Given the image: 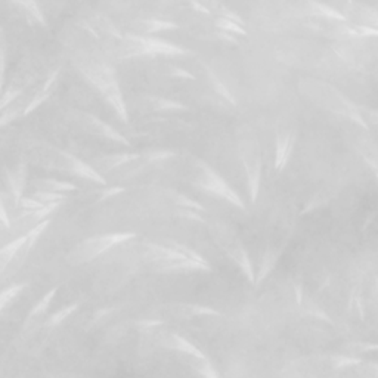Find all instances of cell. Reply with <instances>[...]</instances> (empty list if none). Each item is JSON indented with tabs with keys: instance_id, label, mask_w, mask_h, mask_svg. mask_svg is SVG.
Instances as JSON below:
<instances>
[{
	"instance_id": "cell-13",
	"label": "cell",
	"mask_w": 378,
	"mask_h": 378,
	"mask_svg": "<svg viewBox=\"0 0 378 378\" xmlns=\"http://www.w3.org/2000/svg\"><path fill=\"white\" fill-rule=\"evenodd\" d=\"M24 245H27V235L26 236H19L18 240L9 243L8 245H5L2 250H0V261H2V271L6 267V265L9 263V261H12V257L23 248Z\"/></svg>"
},
{
	"instance_id": "cell-32",
	"label": "cell",
	"mask_w": 378,
	"mask_h": 378,
	"mask_svg": "<svg viewBox=\"0 0 378 378\" xmlns=\"http://www.w3.org/2000/svg\"><path fill=\"white\" fill-rule=\"evenodd\" d=\"M175 157V153L173 151H166V149H158V151H153V153L148 154V160L149 161H163L167 158Z\"/></svg>"
},
{
	"instance_id": "cell-35",
	"label": "cell",
	"mask_w": 378,
	"mask_h": 378,
	"mask_svg": "<svg viewBox=\"0 0 378 378\" xmlns=\"http://www.w3.org/2000/svg\"><path fill=\"white\" fill-rule=\"evenodd\" d=\"M124 192V188L123 187H113V188H106L102 191L101 193V197H100V201H104L106 198H111L114 196H118V193H122Z\"/></svg>"
},
{
	"instance_id": "cell-40",
	"label": "cell",
	"mask_w": 378,
	"mask_h": 378,
	"mask_svg": "<svg viewBox=\"0 0 378 378\" xmlns=\"http://www.w3.org/2000/svg\"><path fill=\"white\" fill-rule=\"evenodd\" d=\"M180 214H182V216H185V218H189V219H196V220H198V222H204V219L201 218V216L197 214L193 210H183Z\"/></svg>"
},
{
	"instance_id": "cell-25",
	"label": "cell",
	"mask_w": 378,
	"mask_h": 378,
	"mask_svg": "<svg viewBox=\"0 0 378 378\" xmlns=\"http://www.w3.org/2000/svg\"><path fill=\"white\" fill-rule=\"evenodd\" d=\"M49 225H50V220H49V219L43 220V222H40L39 225H36L35 228L27 234V245H26V247H27V250H30V248L36 244V241L39 240V236L41 235V232L45 231Z\"/></svg>"
},
{
	"instance_id": "cell-8",
	"label": "cell",
	"mask_w": 378,
	"mask_h": 378,
	"mask_svg": "<svg viewBox=\"0 0 378 378\" xmlns=\"http://www.w3.org/2000/svg\"><path fill=\"white\" fill-rule=\"evenodd\" d=\"M167 346L170 349H175L178 352H182L188 355L189 358H197V359H206V356H204V353L197 349L196 346H193L192 343H189L187 339H183L180 336H176V334H173V336H170L169 341H167Z\"/></svg>"
},
{
	"instance_id": "cell-30",
	"label": "cell",
	"mask_w": 378,
	"mask_h": 378,
	"mask_svg": "<svg viewBox=\"0 0 378 378\" xmlns=\"http://www.w3.org/2000/svg\"><path fill=\"white\" fill-rule=\"evenodd\" d=\"M48 98H49V92H43V91H41L39 95H36V98L28 104V106L24 110V115H28L31 111H35L36 108H37L43 101L48 100Z\"/></svg>"
},
{
	"instance_id": "cell-19",
	"label": "cell",
	"mask_w": 378,
	"mask_h": 378,
	"mask_svg": "<svg viewBox=\"0 0 378 378\" xmlns=\"http://www.w3.org/2000/svg\"><path fill=\"white\" fill-rule=\"evenodd\" d=\"M192 368H196L198 374L202 375V378H219V375L216 374L214 368L210 365V362L206 359H197V358H189Z\"/></svg>"
},
{
	"instance_id": "cell-34",
	"label": "cell",
	"mask_w": 378,
	"mask_h": 378,
	"mask_svg": "<svg viewBox=\"0 0 378 378\" xmlns=\"http://www.w3.org/2000/svg\"><path fill=\"white\" fill-rule=\"evenodd\" d=\"M192 315H219V312H216L214 309L206 308V306H197V305H191L189 306Z\"/></svg>"
},
{
	"instance_id": "cell-5",
	"label": "cell",
	"mask_w": 378,
	"mask_h": 378,
	"mask_svg": "<svg viewBox=\"0 0 378 378\" xmlns=\"http://www.w3.org/2000/svg\"><path fill=\"white\" fill-rule=\"evenodd\" d=\"M62 155H64V158L68 161V164H70L74 175L82 176V178L89 179V180H93V182H98V183H101V185H105V179L101 176V173L98 170H95L88 163H84V161L79 160L77 157H74L68 153H62Z\"/></svg>"
},
{
	"instance_id": "cell-29",
	"label": "cell",
	"mask_w": 378,
	"mask_h": 378,
	"mask_svg": "<svg viewBox=\"0 0 378 378\" xmlns=\"http://www.w3.org/2000/svg\"><path fill=\"white\" fill-rule=\"evenodd\" d=\"M77 309V305H70V306H66L64 309L58 310L57 313H53V315L50 316L49 319V325H58V323H61L64 319H66L68 315H71V313Z\"/></svg>"
},
{
	"instance_id": "cell-17",
	"label": "cell",
	"mask_w": 378,
	"mask_h": 378,
	"mask_svg": "<svg viewBox=\"0 0 378 378\" xmlns=\"http://www.w3.org/2000/svg\"><path fill=\"white\" fill-rule=\"evenodd\" d=\"M142 26L147 28V33H157V31L164 30H175L179 26L171 23V21H163V19H144Z\"/></svg>"
},
{
	"instance_id": "cell-11",
	"label": "cell",
	"mask_w": 378,
	"mask_h": 378,
	"mask_svg": "<svg viewBox=\"0 0 378 378\" xmlns=\"http://www.w3.org/2000/svg\"><path fill=\"white\" fill-rule=\"evenodd\" d=\"M35 185L45 192H55V193H66V192H73L77 189V187L73 185L70 182H61L55 179H40L36 180Z\"/></svg>"
},
{
	"instance_id": "cell-22",
	"label": "cell",
	"mask_w": 378,
	"mask_h": 378,
	"mask_svg": "<svg viewBox=\"0 0 378 378\" xmlns=\"http://www.w3.org/2000/svg\"><path fill=\"white\" fill-rule=\"evenodd\" d=\"M171 197H173V200H175V202L178 204V206H180V207H185L187 210H193V211H204V207L201 206V204H198L197 201H193L192 198H189L187 196L171 192Z\"/></svg>"
},
{
	"instance_id": "cell-26",
	"label": "cell",
	"mask_w": 378,
	"mask_h": 378,
	"mask_svg": "<svg viewBox=\"0 0 378 378\" xmlns=\"http://www.w3.org/2000/svg\"><path fill=\"white\" fill-rule=\"evenodd\" d=\"M55 294H57V288H52L49 293H46L45 296H43V299L39 301V303L33 309H31L30 316H36V315H40V313L45 312L48 309V306L50 305V301H52V299Z\"/></svg>"
},
{
	"instance_id": "cell-31",
	"label": "cell",
	"mask_w": 378,
	"mask_h": 378,
	"mask_svg": "<svg viewBox=\"0 0 378 378\" xmlns=\"http://www.w3.org/2000/svg\"><path fill=\"white\" fill-rule=\"evenodd\" d=\"M19 206L26 209V210H30V211H36V210H41L43 207V204L37 200H35L33 197H30V198H23L19 201Z\"/></svg>"
},
{
	"instance_id": "cell-38",
	"label": "cell",
	"mask_w": 378,
	"mask_h": 378,
	"mask_svg": "<svg viewBox=\"0 0 378 378\" xmlns=\"http://www.w3.org/2000/svg\"><path fill=\"white\" fill-rule=\"evenodd\" d=\"M58 74H59V70H55L52 74H50V77L46 80V83L43 84V92H50V88L53 86V83H55L57 77H58Z\"/></svg>"
},
{
	"instance_id": "cell-23",
	"label": "cell",
	"mask_w": 378,
	"mask_h": 378,
	"mask_svg": "<svg viewBox=\"0 0 378 378\" xmlns=\"http://www.w3.org/2000/svg\"><path fill=\"white\" fill-rule=\"evenodd\" d=\"M26 287H27V284H18V285H12V287L3 290L2 294H0V309H5L9 301L15 299L19 294V291H23Z\"/></svg>"
},
{
	"instance_id": "cell-43",
	"label": "cell",
	"mask_w": 378,
	"mask_h": 378,
	"mask_svg": "<svg viewBox=\"0 0 378 378\" xmlns=\"http://www.w3.org/2000/svg\"><path fill=\"white\" fill-rule=\"evenodd\" d=\"M191 5H192L193 8H196L197 10H200V12H202V14H206V15L210 14V10H209L206 6H204V5L198 3V2H191Z\"/></svg>"
},
{
	"instance_id": "cell-1",
	"label": "cell",
	"mask_w": 378,
	"mask_h": 378,
	"mask_svg": "<svg viewBox=\"0 0 378 378\" xmlns=\"http://www.w3.org/2000/svg\"><path fill=\"white\" fill-rule=\"evenodd\" d=\"M82 73L96 89H98L106 102L110 104L118 117L126 123L127 122V108L123 100V95L118 86L114 70L108 67L106 64H89V66L82 67Z\"/></svg>"
},
{
	"instance_id": "cell-15",
	"label": "cell",
	"mask_w": 378,
	"mask_h": 378,
	"mask_svg": "<svg viewBox=\"0 0 378 378\" xmlns=\"http://www.w3.org/2000/svg\"><path fill=\"white\" fill-rule=\"evenodd\" d=\"M309 6L313 9V14H318L321 17H325V18H330V19H336V21H339V23H344V24L348 23V17L343 15L341 12H339L337 9H334L328 5L312 2V3H309Z\"/></svg>"
},
{
	"instance_id": "cell-14",
	"label": "cell",
	"mask_w": 378,
	"mask_h": 378,
	"mask_svg": "<svg viewBox=\"0 0 378 378\" xmlns=\"http://www.w3.org/2000/svg\"><path fill=\"white\" fill-rule=\"evenodd\" d=\"M276 261H278V253H275L272 248H267V250L263 254V258H262L261 271H258V275L256 278V285L261 284L262 281L269 275V272H271L274 269Z\"/></svg>"
},
{
	"instance_id": "cell-44",
	"label": "cell",
	"mask_w": 378,
	"mask_h": 378,
	"mask_svg": "<svg viewBox=\"0 0 378 378\" xmlns=\"http://www.w3.org/2000/svg\"><path fill=\"white\" fill-rule=\"evenodd\" d=\"M366 113H368V115H370V120L374 124H378V110H368Z\"/></svg>"
},
{
	"instance_id": "cell-10",
	"label": "cell",
	"mask_w": 378,
	"mask_h": 378,
	"mask_svg": "<svg viewBox=\"0 0 378 378\" xmlns=\"http://www.w3.org/2000/svg\"><path fill=\"white\" fill-rule=\"evenodd\" d=\"M88 118H89L91 124L95 127L96 133H101L102 136H105V138H108V139L115 140V142H122V144H124V145H129L127 139H126L122 133H118V131H115V129L111 127L110 124H106L105 122L100 120V118H98V117H95V115H88Z\"/></svg>"
},
{
	"instance_id": "cell-7",
	"label": "cell",
	"mask_w": 378,
	"mask_h": 378,
	"mask_svg": "<svg viewBox=\"0 0 378 378\" xmlns=\"http://www.w3.org/2000/svg\"><path fill=\"white\" fill-rule=\"evenodd\" d=\"M294 148V136L293 135H278L276 136V158L275 167L276 170H283L288 163L290 155Z\"/></svg>"
},
{
	"instance_id": "cell-3",
	"label": "cell",
	"mask_w": 378,
	"mask_h": 378,
	"mask_svg": "<svg viewBox=\"0 0 378 378\" xmlns=\"http://www.w3.org/2000/svg\"><path fill=\"white\" fill-rule=\"evenodd\" d=\"M132 238H135L133 232H117V234L93 236V238L83 241V244L79 247V250L75 254L79 256L82 262H91L92 258L98 257L106 250H110V248L114 247L115 244H122Z\"/></svg>"
},
{
	"instance_id": "cell-36",
	"label": "cell",
	"mask_w": 378,
	"mask_h": 378,
	"mask_svg": "<svg viewBox=\"0 0 378 378\" xmlns=\"http://www.w3.org/2000/svg\"><path fill=\"white\" fill-rule=\"evenodd\" d=\"M19 92H21V91H12V89L8 91V92H5L3 98H2V105H0V108H2V110H5V108L17 98V96L19 95Z\"/></svg>"
},
{
	"instance_id": "cell-28",
	"label": "cell",
	"mask_w": 378,
	"mask_h": 378,
	"mask_svg": "<svg viewBox=\"0 0 378 378\" xmlns=\"http://www.w3.org/2000/svg\"><path fill=\"white\" fill-rule=\"evenodd\" d=\"M359 8H361V15L366 23L365 26L378 28V10H375L370 6H359Z\"/></svg>"
},
{
	"instance_id": "cell-42",
	"label": "cell",
	"mask_w": 378,
	"mask_h": 378,
	"mask_svg": "<svg viewBox=\"0 0 378 378\" xmlns=\"http://www.w3.org/2000/svg\"><path fill=\"white\" fill-rule=\"evenodd\" d=\"M365 160H366V163H368V164H370L371 170H374V173H375V176H377V180H378V163H377V161H375V160H372L371 157H365Z\"/></svg>"
},
{
	"instance_id": "cell-45",
	"label": "cell",
	"mask_w": 378,
	"mask_h": 378,
	"mask_svg": "<svg viewBox=\"0 0 378 378\" xmlns=\"http://www.w3.org/2000/svg\"><path fill=\"white\" fill-rule=\"evenodd\" d=\"M296 288V296H297V303H301V285L300 284H296L294 285Z\"/></svg>"
},
{
	"instance_id": "cell-9",
	"label": "cell",
	"mask_w": 378,
	"mask_h": 378,
	"mask_svg": "<svg viewBox=\"0 0 378 378\" xmlns=\"http://www.w3.org/2000/svg\"><path fill=\"white\" fill-rule=\"evenodd\" d=\"M6 175H8V180H9V185H10V191H12L17 202L19 204V201L23 200L21 198V196H23L24 185H26V164H21L17 171L6 170Z\"/></svg>"
},
{
	"instance_id": "cell-4",
	"label": "cell",
	"mask_w": 378,
	"mask_h": 378,
	"mask_svg": "<svg viewBox=\"0 0 378 378\" xmlns=\"http://www.w3.org/2000/svg\"><path fill=\"white\" fill-rule=\"evenodd\" d=\"M243 161L245 166L250 198H252V202L254 204L257 200L258 187H261V176H262V161H261V157H258L257 148L254 151L248 148V153L243 155Z\"/></svg>"
},
{
	"instance_id": "cell-41",
	"label": "cell",
	"mask_w": 378,
	"mask_h": 378,
	"mask_svg": "<svg viewBox=\"0 0 378 378\" xmlns=\"http://www.w3.org/2000/svg\"><path fill=\"white\" fill-rule=\"evenodd\" d=\"M218 37L225 40V41H231V43H236L238 45V40H236V37H232L231 33H225V31H220V33H218Z\"/></svg>"
},
{
	"instance_id": "cell-2",
	"label": "cell",
	"mask_w": 378,
	"mask_h": 378,
	"mask_svg": "<svg viewBox=\"0 0 378 378\" xmlns=\"http://www.w3.org/2000/svg\"><path fill=\"white\" fill-rule=\"evenodd\" d=\"M200 169L202 170V175L196 182V185L198 188H201L202 191H206L209 193H213V196H216V197H220L226 201H229L231 204H234V206H236L238 209L245 210L244 201L241 200L238 193L232 189V187L228 182H226L223 178H220L210 166L202 163V161H200Z\"/></svg>"
},
{
	"instance_id": "cell-16",
	"label": "cell",
	"mask_w": 378,
	"mask_h": 378,
	"mask_svg": "<svg viewBox=\"0 0 378 378\" xmlns=\"http://www.w3.org/2000/svg\"><path fill=\"white\" fill-rule=\"evenodd\" d=\"M14 3L21 8H24L27 15L31 18V21H36V23H39L40 26L46 27L45 15H43L40 6L36 2H31V0H24V2H21V0H17V2H14Z\"/></svg>"
},
{
	"instance_id": "cell-37",
	"label": "cell",
	"mask_w": 378,
	"mask_h": 378,
	"mask_svg": "<svg viewBox=\"0 0 378 378\" xmlns=\"http://www.w3.org/2000/svg\"><path fill=\"white\" fill-rule=\"evenodd\" d=\"M170 74L173 75V77H183V79H189V80L196 79L189 71L183 70V68H171V73H170Z\"/></svg>"
},
{
	"instance_id": "cell-12",
	"label": "cell",
	"mask_w": 378,
	"mask_h": 378,
	"mask_svg": "<svg viewBox=\"0 0 378 378\" xmlns=\"http://www.w3.org/2000/svg\"><path fill=\"white\" fill-rule=\"evenodd\" d=\"M139 157V154H131V153H120V154H113V155H108V157H102L100 160H96V163H98L104 170L110 171L118 166H122L124 163H127V161H132V160H136Z\"/></svg>"
},
{
	"instance_id": "cell-21",
	"label": "cell",
	"mask_w": 378,
	"mask_h": 378,
	"mask_svg": "<svg viewBox=\"0 0 378 378\" xmlns=\"http://www.w3.org/2000/svg\"><path fill=\"white\" fill-rule=\"evenodd\" d=\"M33 198L40 201L43 206H48V204L53 202H62L67 198L66 193H55V192H45V191H37L33 193Z\"/></svg>"
},
{
	"instance_id": "cell-24",
	"label": "cell",
	"mask_w": 378,
	"mask_h": 378,
	"mask_svg": "<svg viewBox=\"0 0 378 378\" xmlns=\"http://www.w3.org/2000/svg\"><path fill=\"white\" fill-rule=\"evenodd\" d=\"M170 245H173L175 248H178V250H179L180 253L185 254L188 258H191V261L197 262V263H201V265L210 266L209 261H206V258H204L201 254H198L197 252H193L192 248H189V247H187V245H183V244H179V243H170Z\"/></svg>"
},
{
	"instance_id": "cell-33",
	"label": "cell",
	"mask_w": 378,
	"mask_h": 378,
	"mask_svg": "<svg viewBox=\"0 0 378 378\" xmlns=\"http://www.w3.org/2000/svg\"><path fill=\"white\" fill-rule=\"evenodd\" d=\"M219 8H220V10H222V18H226V19H231V21H234V23H236V24H240L241 27L244 26V21L238 17V14H235L234 12V10H231V9H228V8H226V6H223V5H219Z\"/></svg>"
},
{
	"instance_id": "cell-6",
	"label": "cell",
	"mask_w": 378,
	"mask_h": 378,
	"mask_svg": "<svg viewBox=\"0 0 378 378\" xmlns=\"http://www.w3.org/2000/svg\"><path fill=\"white\" fill-rule=\"evenodd\" d=\"M228 253L231 256L232 261L240 266L241 271L244 272V275L248 278V281H250L252 284H256V275H254V271H253V265L250 262V257H248L245 248L243 247V244L240 243H235L232 248H228Z\"/></svg>"
},
{
	"instance_id": "cell-39",
	"label": "cell",
	"mask_w": 378,
	"mask_h": 378,
	"mask_svg": "<svg viewBox=\"0 0 378 378\" xmlns=\"http://www.w3.org/2000/svg\"><path fill=\"white\" fill-rule=\"evenodd\" d=\"M0 218H2V225L3 228L8 229L9 228V219H8V213H6V207H5V202L2 201V206H0Z\"/></svg>"
},
{
	"instance_id": "cell-18",
	"label": "cell",
	"mask_w": 378,
	"mask_h": 378,
	"mask_svg": "<svg viewBox=\"0 0 378 378\" xmlns=\"http://www.w3.org/2000/svg\"><path fill=\"white\" fill-rule=\"evenodd\" d=\"M207 74H209V79H210V82H211V86L214 88V91L218 92L220 96H223V98H225L226 101H229L232 105H235L236 101H235V98L232 96V93L229 92V89L225 86V83H222V82L218 79V75H216L210 68H207Z\"/></svg>"
},
{
	"instance_id": "cell-27",
	"label": "cell",
	"mask_w": 378,
	"mask_h": 378,
	"mask_svg": "<svg viewBox=\"0 0 378 378\" xmlns=\"http://www.w3.org/2000/svg\"><path fill=\"white\" fill-rule=\"evenodd\" d=\"M149 100L155 104L157 110H187L185 105L171 100H166V98H149Z\"/></svg>"
},
{
	"instance_id": "cell-20",
	"label": "cell",
	"mask_w": 378,
	"mask_h": 378,
	"mask_svg": "<svg viewBox=\"0 0 378 378\" xmlns=\"http://www.w3.org/2000/svg\"><path fill=\"white\" fill-rule=\"evenodd\" d=\"M216 26H218V28H220L222 31H225V33H234V35H240V36L247 35L244 27L234 23V21H231V19H226L222 17L216 19Z\"/></svg>"
}]
</instances>
